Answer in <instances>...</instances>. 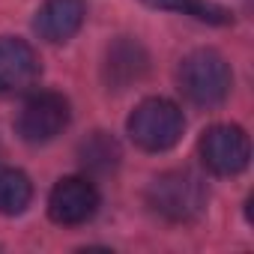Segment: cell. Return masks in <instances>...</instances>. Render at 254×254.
Listing matches in <instances>:
<instances>
[{
	"label": "cell",
	"mask_w": 254,
	"mask_h": 254,
	"mask_svg": "<svg viewBox=\"0 0 254 254\" xmlns=\"http://www.w3.org/2000/svg\"><path fill=\"white\" fill-rule=\"evenodd\" d=\"M206 186L191 171H168L159 174L147 189V203L156 215L186 224L203 215L206 209Z\"/></svg>",
	"instance_id": "1"
},
{
	"label": "cell",
	"mask_w": 254,
	"mask_h": 254,
	"mask_svg": "<svg viewBox=\"0 0 254 254\" xmlns=\"http://www.w3.org/2000/svg\"><path fill=\"white\" fill-rule=\"evenodd\" d=\"M180 90L186 93L189 102L200 105V108H215L230 96V66L218 51L200 48L191 51L183 63H180Z\"/></svg>",
	"instance_id": "2"
},
{
	"label": "cell",
	"mask_w": 254,
	"mask_h": 254,
	"mask_svg": "<svg viewBox=\"0 0 254 254\" xmlns=\"http://www.w3.org/2000/svg\"><path fill=\"white\" fill-rule=\"evenodd\" d=\"M126 129H129L132 141L141 150H147V153H165V150H171L183 138L186 117H183V111L171 99L153 96V99H144L132 111Z\"/></svg>",
	"instance_id": "3"
},
{
	"label": "cell",
	"mask_w": 254,
	"mask_h": 254,
	"mask_svg": "<svg viewBox=\"0 0 254 254\" xmlns=\"http://www.w3.org/2000/svg\"><path fill=\"white\" fill-rule=\"evenodd\" d=\"M197 150H200L203 168L209 174H215V177H236V174H242L248 168V159H251L248 135L239 129V126H230V123L206 129Z\"/></svg>",
	"instance_id": "4"
},
{
	"label": "cell",
	"mask_w": 254,
	"mask_h": 254,
	"mask_svg": "<svg viewBox=\"0 0 254 254\" xmlns=\"http://www.w3.org/2000/svg\"><path fill=\"white\" fill-rule=\"evenodd\" d=\"M69 126V102L60 93H36L24 102L15 129L27 144H48Z\"/></svg>",
	"instance_id": "5"
},
{
	"label": "cell",
	"mask_w": 254,
	"mask_h": 254,
	"mask_svg": "<svg viewBox=\"0 0 254 254\" xmlns=\"http://www.w3.org/2000/svg\"><path fill=\"white\" fill-rule=\"evenodd\" d=\"M99 209V191L87 177H66L48 194V215L54 224H87Z\"/></svg>",
	"instance_id": "6"
},
{
	"label": "cell",
	"mask_w": 254,
	"mask_h": 254,
	"mask_svg": "<svg viewBox=\"0 0 254 254\" xmlns=\"http://www.w3.org/2000/svg\"><path fill=\"white\" fill-rule=\"evenodd\" d=\"M42 75L39 54L24 42L3 36L0 39V96H15L30 90Z\"/></svg>",
	"instance_id": "7"
},
{
	"label": "cell",
	"mask_w": 254,
	"mask_h": 254,
	"mask_svg": "<svg viewBox=\"0 0 254 254\" xmlns=\"http://www.w3.org/2000/svg\"><path fill=\"white\" fill-rule=\"evenodd\" d=\"M150 69V57L138 39L123 36L114 45H108L105 54V84L114 90H126L135 81H141Z\"/></svg>",
	"instance_id": "8"
},
{
	"label": "cell",
	"mask_w": 254,
	"mask_h": 254,
	"mask_svg": "<svg viewBox=\"0 0 254 254\" xmlns=\"http://www.w3.org/2000/svg\"><path fill=\"white\" fill-rule=\"evenodd\" d=\"M84 18H87V3L84 0H45L39 6V12H36L33 27L45 42L60 45V42H69L81 30Z\"/></svg>",
	"instance_id": "9"
},
{
	"label": "cell",
	"mask_w": 254,
	"mask_h": 254,
	"mask_svg": "<svg viewBox=\"0 0 254 254\" xmlns=\"http://www.w3.org/2000/svg\"><path fill=\"white\" fill-rule=\"evenodd\" d=\"M147 6L156 9H171V12H183L189 18H197L203 24H230L233 12L215 0H144Z\"/></svg>",
	"instance_id": "10"
},
{
	"label": "cell",
	"mask_w": 254,
	"mask_h": 254,
	"mask_svg": "<svg viewBox=\"0 0 254 254\" xmlns=\"http://www.w3.org/2000/svg\"><path fill=\"white\" fill-rule=\"evenodd\" d=\"M33 200V186L27 180V174L15 171V168H3L0 171V212L3 215H21Z\"/></svg>",
	"instance_id": "11"
},
{
	"label": "cell",
	"mask_w": 254,
	"mask_h": 254,
	"mask_svg": "<svg viewBox=\"0 0 254 254\" xmlns=\"http://www.w3.org/2000/svg\"><path fill=\"white\" fill-rule=\"evenodd\" d=\"M81 165L87 171H96V174H108L120 165V147L114 138H108L105 132H96L93 138H87L81 144Z\"/></svg>",
	"instance_id": "12"
}]
</instances>
